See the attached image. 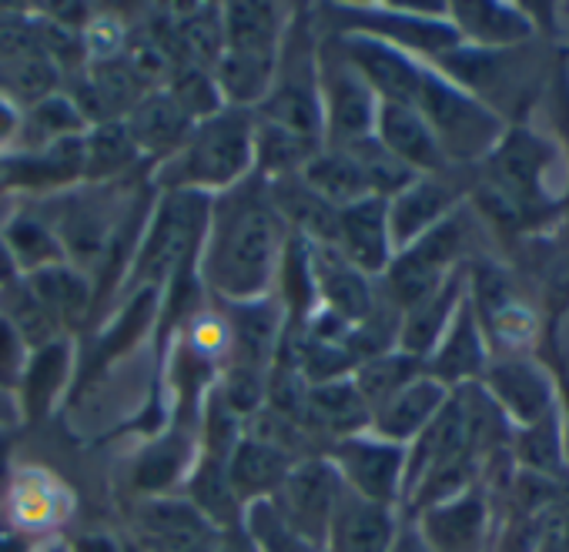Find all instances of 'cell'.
Wrapping results in <instances>:
<instances>
[{
    "label": "cell",
    "mask_w": 569,
    "mask_h": 552,
    "mask_svg": "<svg viewBox=\"0 0 569 552\" xmlns=\"http://www.w3.org/2000/svg\"><path fill=\"white\" fill-rule=\"evenodd\" d=\"M18 415V405L14 399L8 395V389H0V422H11Z\"/></svg>",
    "instance_id": "cell-43"
},
{
    "label": "cell",
    "mask_w": 569,
    "mask_h": 552,
    "mask_svg": "<svg viewBox=\"0 0 569 552\" xmlns=\"http://www.w3.org/2000/svg\"><path fill=\"white\" fill-rule=\"evenodd\" d=\"M549 151L532 134H509L499 148H492V174L499 194V208L509 218H519L532 211L542 201V171H546Z\"/></svg>",
    "instance_id": "cell-6"
},
{
    "label": "cell",
    "mask_w": 569,
    "mask_h": 552,
    "mask_svg": "<svg viewBox=\"0 0 569 552\" xmlns=\"http://www.w3.org/2000/svg\"><path fill=\"white\" fill-rule=\"evenodd\" d=\"M459 251V224L449 218L426 231L416 248H406L389 271V289L399 305L416 309L442 289V271Z\"/></svg>",
    "instance_id": "cell-5"
},
{
    "label": "cell",
    "mask_w": 569,
    "mask_h": 552,
    "mask_svg": "<svg viewBox=\"0 0 569 552\" xmlns=\"http://www.w3.org/2000/svg\"><path fill=\"white\" fill-rule=\"evenodd\" d=\"M416 111L432 128L442 154L452 158H476L489 148H496L499 138V118L479 108L472 98H466L459 88L422 74V88L416 98Z\"/></svg>",
    "instance_id": "cell-3"
},
{
    "label": "cell",
    "mask_w": 569,
    "mask_h": 552,
    "mask_svg": "<svg viewBox=\"0 0 569 552\" xmlns=\"http://www.w3.org/2000/svg\"><path fill=\"white\" fill-rule=\"evenodd\" d=\"M124 124H128L131 141H134L138 151H151V154H168L171 158L188 141V134L194 128V118L168 91V94L141 98L131 108Z\"/></svg>",
    "instance_id": "cell-16"
},
{
    "label": "cell",
    "mask_w": 569,
    "mask_h": 552,
    "mask_svg": "<svg viewBox=\"0 0 569 552\" xmlns=\"http://www.w3.org/2000/svg\"><path fill=\"white\" fill-rule=\"evenodd\" d=\"M274 74V54H244V51H221L218 64L211 68V78L218 91L231 104H254L264 101L271 91Z\"/></svg>",
    "instance_id": "cell-22"
},
{
    "label": "cell",
    "mask_w": 569,
    "mask_h": 552,
    "mask_svg": "<svg viewBox=\"0 0 569 552\" xmlns=\"http://www.w3.org/2000/svg\"><path fill=\"white\" fill-rule=\"evenodd\" d=\"M336 469L346 475L349 489L369 502L386 505L396 495L399 469H402V452L392 449L389 442H372V439H356L349 435L346 442L336 445Z\"/></svg>",
    "instance_id": "cell-10"
},
{
    "label": "cell",
    "mask_w": 569,
    "mask_h": 552,
    "mask_svg": "<svg viewBox=\"0 0 569 552\" xmlns=\"http://www.w3.org/2000/svg\"><path fill=\"white\" fill-rule=\"evenodd\" d=\"M459 21L466 31H472L476 38L489 41V44H509L526 38V21L509 11V8H496V4H459L456 8Z\"/></svg>",
    "instance_id": "cell-35"
},
{
    "label": "cell",
    "mask_w": 569,
    "mask_h": 552,
    "mask_svg": "<svg viewBox=\"0 0 569 552\" xmlns=\"http://www.w3.org/2000/svg\"><path fill=\"white\" fill-rule=\"evenodd\" d=\"M416 369L419 365L412 355H376L359 365L356 389L366 399V405H382L389 395H396L402 385L412 382Z\"/></svg>",
    "instance_id": "cell-32"
},
{
    "label": "cell",
    "mask_w": 569,
    "mask_h": 552,
    "mask_svg": "<svg viewBox=\"0 0 569 552\" xmlns=\"http://www.w3.org/2000/svg\"><path fill=\"white\" fill-rule=\"evenodd\" d=\"M68 359H71V349L68 342H51L44 349H38L31 355V362L24 365V375H21V389H24V412L31 415H44L48 405L54 402L64 375H68Z\"/></svg>",
    "instance_id": "cell-30"
},
{
    "label": "cell",
    "mask_w": 569,
    "mask_h": 552,
    "mask_svg": "<svg viewBox=\"0 0 569 552\" xmlns=\"http://www.w3.org/2000/svg\"><path fill=\"white\" fill-rule=\"evenodd\" d=\"M302 181L339 211L362 201V198H376L362 164L346 148L316 151V158L302 168Z\"/></svg>",
    "instance_id": "cell-21"
},
{
    "label": "cell",
    "mask_w": 569,
    "mask_h": 552,
    "mask_svg": "<svg viewBox=\"0 0 569 552\" xmlns=\"http://www.w3.org/2000/svg\"><path fill=\"white\" fill-rule=\"evenodd\" d=\"M0 552H31L28 539L11 532V529H0Z\"/></svg>",
    "instance_id": "cell-41"
},
{
    "label": "cell",
    "mask_w": 569,
    "mask_h": 552,
    "mask_svg": "<svg viewBox=\"0 0 569 552\" xmlns=\"http://www.w3.org/2000/svg\"><path fill=\"white\" fill-rule=\"evenodd\" d=\"M221 34H224V51L274 54L278 14L271 4H228L221 18Z\"/></svg>",
    "instance_id": "cell-26"
},
{
    "label": "cell",
    "mask_w": 569,
    "mask_h": 552,
    "mask_svg": "<svg viewBox=\"0 0 569 552\" xmlns=\"http://www.w3.org/2000/svg\"><path fill=\"white\" fill-rule=\"evenodd\" d=\"M452 201V191L439 181H412L389 201V238L396 244H409L412 238L419 241L426 231L439 224Z\"/></svg>",
    "instance_id": "cell-20"
},
{
    "label": "cell",
    "mask_w": 569,
    "mask_h": 552,
    "mask_svg": "<svg viewBox=\"0 0 569 552\" xmlns=\"http://www.w3.org/2000/svg\"><path fill=\"white\" fill-rule=\"evenodd\" d=\"M389 552H429L426 549V542L422 539H416V535H402L399 542H392V549Z\"/></svg>",
    "instance_id": "cell-42"
},
{
    "label": "cell",
    "mask_w": 569,
    "mask_h": 552,
    "mask_svg": "<svg viewBox=\"0 0 569 552\" xmlns=\"http://www.w3.org/2000/svg\"><path fill=\"white\" fill-rule=\"evenodd\" d=\"M148 552H218L214 525L188 502H151L141 515Z\"/></svg>",
    "instance_id": "cell-11"
},
{
    "label": "cell",
    "mask_w": 569,
    "mask_h": 552,
    "mask_svg": "<svg viewBox=\"0 0 569 552\" xmlns=\"http://www.w3.org/2000/svg\"><path fill=\"white\" fill-rule=\"evenodd\" d=\"M332 552H389L392 549V519L386 505L342 489L339 505L329 522Z\"/></svg>",
    "instance_id": "cell-14"
},
{
    "label": "cell",
    "mask_w": 569,
    "mask_h": 552,
    "mask_svg": "<svg viewBox=\"0 0 569 552\" xmlns=\"http://www.w3.org/2000/svg\"><path fill=\"white\" fill-rule=\"evenodd\" d=\"M11 128H14V111L8 108V101H4V98H0V138L11 134Z\"/></svg>",
    "instance_id": "cell-45"
},
{
    "label": "cell",
    "mask_w": 569,
    "mask_h": 552,
    "mask_svg": "<svg viewBox=\"0 0 569 552\" xmlns=\"http://www.w3.org/2000/svg\"><path fill=\"white\" fill-rule=\"evenodd\" d=\"M28 345H24V339L18 335V329L0 315V382L4 385H11L14 379L21 382V375H24V365H28Z\"/></svg>",
    "instance_id": "cell-39"
},
{
    "label": "cell",
    "mask_w": 569,
    "mask_h": 552,
    "mask_svg": "<svg viewBox=\"0 0 569 552\" xmlns=\"http://www.w3.org/2000/svg\"><path fill=\"white\" fill-rule=\"evenodd\" d=\"M312 158H316V141L312 138H302V134H296L289 128H278L271 121L254 124V161L274 181L302 171Z\"/></svg>",
    "instance_id": "cell-25"
},
{
    "label": "cell",
    "mask_w": 569,
    "mask_h": 552,
    "mask_svg": "<svg viewBox=\"0 0 569 552\" xmlns=\"http://www.w3.org/2000/svg\"><path fill=\"white\" fill-rule=\"evenodd\" d=\"M342 475L336 465L312 459L302 465H292V472L281 482V502L274 505L281 519L289 522L296 535H302L309 545H319L329 539V522L342 495Z\"/></svg>",
    "instance_id": "cell-4"
},
{
    "label": "cell",
    "mask_w": 569,
    "mask_h": 552,
    "mask_svg": "<svg viewBox=\"0 0 569 552\" xmlns=\"http://www.w3.org/2000/svg\"><path fill=\"white\" fill-rule=\"evenodd\" d=\"M274 325H278V315L268 302H241V309H234V342H238L234 365L264 372L274 352V339H278Z\"/></svg>",
    "instance_id": "cell-28"
},
{
    "label": "cell",
    "mask_w": 569,
    "mask_h": 552,
    "mask_svg": "<svg viewBox=\"0 0 569 552\" xmlns=\"http://www.w3.org/2000/svg\"><path fill=\"white\" fill-rule=\"evenodd\" d=\"M268 194H271V204L278 208L281 221H292L302 234L316 238L319 244L339 241V208H332L322 194H316L302 181V174L278 178Z\"/></svg>",
    "instance_id": "cell-18"
},
{
    "label": "cell",
    "mask_w": 569,
    "mask_h": 552,
    "mask_svg": "<svg viewBox=\"0 0 569 552\" xmlns=\"http://www.w3.org/2000/svg\"><path fill=\"white\" fill-rule=\"evenodd\" d=\"M138 158V148L131 141L128 124L121 121H101L84 138V171L88 174H114L128 168Z\"/></svg>",
    "instance_id": "cell-31"
},
{
    "label": "cell",
    "mask_w": 569,
    "mask_h": 552,
    "mask_svg": "<svg viewBox=\"0 0 569 552\" xmlns=\"http://www.w3.org/2000/svg\"><path fill=\"white\" fill-rule=\"evenodd\" d=\"M4 248H8V254L18 264H24L31 271H41L48 264H58V238L44 224L31 221V218H18L4 231Z\"/></svg>",
    "instance_id": "cell-34"
},
{
    "label": "cell",
    "mask_w": 569,
    "mask_h": 552,
    "mask_svg": "<svg viewBox=\"0 0 569 552\" xmlns=\"http://www.w3.org/2000/svg\"><path fill=\"white\" fill-rule=\"evenodd\" d=\"M482 532V505L476 495L456 499L426 519V539L439 552H469Z\"/></svg>",
    "instance_id": "cell-29"
},
{
    "label": "cell",
    "mask_w": 569,
    "mask_h": 552,
    "mask_svg": "<svg viewBox=\"0 0 569 552\" xmlns=\"http://www.w3.org/2000/svg\"><path fill=\"white\" fill-rule=\"evenodd\" d=\"M442 385L432 379H412L409 385H402L396 395H389L382 405H376V429L386 439H409L419 435L442 409Z\"/></svg>",
    "instance_id": "cell-19"
},
{
    "label": "cell",
    "mask_w": 569,
    "mask_h": 552,
    "mask_svg": "<svg viewBox=\"0 0 569 552\" xmlns=\"http://www.w3.org/2000/svg\"><path fill=\"white\" fill-rule=\"evenodd\" d=\"M281 254V214L271 194L244 184L211 208L208 282L231 302H254Z\"/></svg>",
    "instance_id": "cell-1"
},
{
    "label": "cell",
    "mask_w": 569,
    "mask_h": 552,
    "mask_svg": "<svg viewBox=\"0 0 569 552\" xmlns=\"http://www.w3.org/2000/svg\"><path fill=\"white\" fill-rule=\"evenodd\" d=\"M204 218H208V201L201 191H168V201L158 211L144 238V251L138 258L141 274H158L178 264Z\"/></svg>",
    "instance_id": "cell-8"
},
{
    "label": "cell",
    "mask_w": 569,
    "mask_h": 552,
    "mask_svg": "<svg viewBox=\"0 0 569 552\" xmlns=\"http://www.w3.org/2000/svg\"><path fill=\"white\" fill-rule=\"evenodd\" d=\"M342 54L362 74V81L372 91H379L389 104L416 108V98H419V88H422V74L396 48H389L386 41H376L369 34H352V38H346Z\"/></svg>",
    "instance_id": "cell-9"
},
{
    "label": "cell",
    "mask_w": 569,
    "mask_h": 552,
    "mask_svg": "<svg viewBox=\"0 0 569 552\" xmlns=\"http://www.w3.org/2000/svg\"><path fill=\"white\" fill-rule=\"evenodd\" d=\"M254 161V124L244 111L224 108L194 121L188 141L161 168L168 191H201L234 184Z\"/></svg>",
    "instance_id": "cell-2"
},
{
    "label": "cell",
    "mask_w": 569,
    "mask_h": 552,
    "mask_svg": "<svg viewBox=\"0 0 569 552\" xmlns=\"http://www.w3.org/2000/svg\"><path fill=\"white\" fill-rule=\"evenodd\" d=\"M389 198H362L339 211L336 248L359 271H382L389 261Z\"/></svg>",
    "instance_id": "cell-12"
},
{
    "label": "cell",
    "mask_w": 569,
    "mask_h": 552,
    "mask_svg": "<svg viewBox=\"0 0 569 552\" xmlns=\"http://www.w3.org/2000/svg\"><path fill=\"white\" fill-rule=\"evenodd\" d=\"M289 472H292L289 452H281L254 435H241L228 455V482H231L234 499L258 502V495L281 489Z\"/></svg>",
    "instance_id": "cell-17"
},
{
    "label": "cell",
    "mask_w": 569,
    "mask_h": 552,
    "mask_svg": "<svg viewBox=\"0 0 569 552\" xmlns=\"http://www.w3.org/2000/svg\"><path fill=\"white\" fill-rule=\"evenodd\" d=\"M31 292L54 315V322H78L88 309V282L68 264H48L31 274Z\"/></svg>",
    "instance_id": "cell-27"
},
{
    "label": "cell",
    "mask_w": 569,
    "mask_h": 552,
    "mask_svg": "<svg viewBox=\"0 0 569 552\" xmlns=\"http://www.w3.org/2000/svg\"><path fill=\"white\" fill-rule=\"evenodd\" d=\"M312 279L332 315H339L342 322L369 319L372 292L366 285V274L336 244H319L312 251Z\"/></svg>",
    "instance_id": "cell-13"
},
{
    "label": "cell",
    "mask_w": 569,
    "mask_h": 552,
    "mask_svg": "<svg viewBox=\"0 0 569 552\" xmlns=\"http://www.w3.org/2000/svg\"><path fill=\"white\" fill-rule=\"evenodd\" d=\"M74 552H118L111 535H84L74 542Z\"/></svg>",
    "instance_id": "cell-40"
},
{
    "label": "cell",
    "mask_w": 569,
    "mask_h": 552,
    "mask_svg": "<svg viewBox=\"0 0 569 552\" xmlns=\"http://www.w3.org/2000/svg\"><path fill=\"white\" fill-rule=\"evenodd\" d=\"M376 124H379V144L399 158L406 168H422V171H436L442 164V148L432 134V128L426 124V118L409 108V104H389L382 101L379 114H376Z\"/></svg>",
    "instance_id": "cell-15"
},
{
    "label": "cell",
    "mask_w": 569,
    "mask_h": 552,
    "mask_svg": "<svg viewBox=\"0 0 569 552\" xmlns=\"http://www.w3.org/2000/svg\"><path fill=\"white\" fill-rule=\"evenodd\" d=\"M492 395L519 419V422H539L549 409V385L542 375L522 362H502L489 375Z\"/></svg>",
    "instance_id": "cell-24"
},
{
    "label": "cell",
    "mask_w": 569,
    "mask_h": 552,
    "mask_svg": "<svg viewBox=\"0 0 569 552\" xmlns=\"http://www.w3.org/2000/svg\"><path fill=\"white\" fill-rule=\"evenodd\" d=\"M366 399L359 395L356 382H322L309 385L306 402V422L332 432V435H352L366 422Z\"/></svg>",
    "instance_id": "cell-23"
},
{
    "label": "cell",
    "mask_w": 569,
    "mask_h": 552,
    "mask_svg": "<svg viewBox=\"0 0 569 552\" xmlns=\"http://www.w3.org/2000/svg\"><path fill=\"white\" fill-rule=\"evenodd\" d=\"M456 299V285L449 282L446 289H439L432 299H426L422 305L409 309V322H406V332H402V349L406 355H422L429 352L439 335H442V322H446V312Z\"/></svg>",
    "instance_id": "cell-33"
},
{
    "label": "cell",
    "mask_w": 569,
    "mask_h": 552,
    "mask_svg": "<svg viewBox=\"0 0 569 552\" xmlns=\"http://www.w3.org/2000/svg\"><path fill=\"white\" fill-rule=\"evenodd\" d=\"M556 342H559V349H562V355L569 359V312L559 319V325H556Z\"/></svg>",
    "instance_id": "cell-44"
},
{
    "label": "cell",
    "mask_w": 569,
    "mask_h": 552,
    "mask_svg": "<svg viewBox=\"0 0 569 552\" xmlns=\"http://www.w3.org/2000/svg\"><path fill=\"white\" fill-rule=\"evenodd\" d=\"M184 465V445L178 439H168L161 445H154L141 462H138V472H134V482L144 489V492H161L164 485H171L178 479Z\"/></svg>",
    "instance_id": "cell-37"
},
{
    "label": "cell",
    "mask_w": 569,
    "mask_h": 552,
    "mask_svg": "<svg viewBox=\"0 0 569 552\" xmlns=\"http://www.w3.org/2000/svg\"><path fill=\"white\" fill-rule=\"evenodd\" d=\"M326 91V114H329V131L339 148L369 138V128L376 124V104H372V88L362 81V74L349 64V58H326L322 61V78Z\"/></svg>",
    "instance_id": "cell-7"
},
{
    "label": "cell",
    "mask_w": 569,
    "mask_h": 552,
    "mask_svg": "<svg viewBox=\"0 0 569 552\" xmlns=\"http://www.w3.org/2000/svg\"><path fill=\"white\" fill-rule=\"evenodd\" d=\"M8 88H14L21 98H38L51 88V68L44 58H18L8 71H4Z\"/></svg>",
    "instance_id": "cell-38"
},
{
    "label": "cell",
    "mask_w": 569,
    "mask_h": 552,
    "mask_svg": "<svg viewBox=\"0 0 569 552\" xmlns=\"http://www.w3.org/2000/svg\"><path fill=\"white\" fill-rule=\"evenodd\" d=\"M476 369H479V342H476L469 312H462L456 322V332L446 339V345L436 359V372L442 379H462V375H472Z\"/></svg>",
    "instance_id": "cell-36"
}]
</instances>
